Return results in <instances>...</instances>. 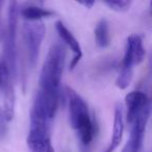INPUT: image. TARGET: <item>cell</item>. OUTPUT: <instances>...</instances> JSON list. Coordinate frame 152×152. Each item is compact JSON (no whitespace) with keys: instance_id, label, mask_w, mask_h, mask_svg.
Returning <instances> with one entry per match:
<instances>
[{"instance_id":"52a82bcc","label":"cell","mask_w":152,"mask_h":152,"mask_svg":"<svg viewBox=\"0 0 152 152\" xmlns=\"http://www.w3.org/2000/svg\"><path fill=\"white\" fill-rule=\"evenodd\" d=\"M150 110H146L132 124L130 125V133L129 139L127 140L124 148L121 152H140L143 145L144 135H145L146 126H147L148 119L150 116Z\"/></svg>"},{"instance_id":"30bf717a","label":"cell","mask_w":152,"mask_h":152,"mask_svg":"<svg viewBox=\"0 0 152 152\" xmlns=\"http://www.w3.org/2000/svg\"><path fill=\"white\" fill-rule=\"evenodd\" d=\"M55 29H56L59 38L63 40L65 44L68 45L70 50L73 52V58L70 63V70H73L83 57V49L80 47V44L61 21L55 22Z\"/></svg>"},{"instance_id":"9c48e42d","label":"cell","mask_w":152,"mask_h":152,"mask_svg":"<svg viewBox=\"0 0 152 152\" xmlns=\"http://www.w3.org/2000/svg\"><path fill=\"white\" fill-rule=\"evenodd\" d=\"M126 119L129 124H132L146 110L151 107L147 95L142 91H132L125 97Z\"/></svg>"},{"instance_id":"5b68a950","label":"cell","mask_w":152,"mask_h":152,"mask_svg":"<svg viewBox=\"0 0 152 152\" xmlns=\"http://www.w3.org/2000/svg\"><path fill=\"white\" fill-rule=\"evenodd\" d=\"M30 126L26 143L31 152H54L50 139L51 124L30 118Z\"/></svg>"},{"instance_id":"ba28073f","label":"cell","mask_w":152,"mask_h":152,"mask_svg":"<svg viewBox=\"0 0 152 152\" xmlns=\"http://www.w3.org/2000/svg\"><path fill=\"white\" fill-rule=\"evenodd\" d=\"M145 47L143 45V39L139 34H131L127 38L125 53L121 67L133 69L135 65H139L145 58Z\"/></svg>"},{"instance_id":"9a60e30c","label":"cell","mask_w":152,"mask_h":152,"mask_svg":"<svg viewBox=\"0 0 152 152\" xmlns=\"http://www.w3.org/2000/svg\"><path fill=\"white\" fill-rule=\"evenodd\" d=\"M103 3L117 12H125L131 5V1L128 0H108V1H104Z\"/></svg>"},{"instance_id":"5bb4252c","label":"cell","mask_w":152,"mask_h":152,"mask_svg":"<svg viewBox=\"0 0 152 152\" xmlns=\"http://www.w3.org/2000/svg\"><path fill=\"white\" fill-rule=\"evenodd\" d=\"M133 76V69L130 68H120V73L118 75V78L116 80V86L120 90H125L129 87Z\"/></svg>"},{"instance_id":"7a4b0ae2","label":"cell","mask_w":152,"mask_h":152,"mask_svg":"<svg viewBox=\"0 0 152 152\" xmlns=\"http://www.w3.org/2000/svg\"><path fill=\"white\" fill-rule=\"evenodd\" d=\"M66 50L61 43H54L48 50L39 77L41 91L59 94L61 77L65 68Z\"/></svg>"},{"instance_id":"e0dca14e","label":"cell","mask_w":152,"mask_h":152,"mask_svg":"<svg viewBox=\"0 0 152 152\" xmlns=\"http://www.w3.org/2000/svg\"><path fill=\"white\" fill-rule=\"evenodd\" d=\"M79 4L86 7L87 9H92V7L95 4V1H83V2H79Z\"/></svg>"},{"instance_id":"4fadbf2b","label":"cell","mask_w":152,"mask_h":152,"mask_svg":"<svg viewBox=\"0 0 152 152\" xmlns=\"http://www.w3.org/2000/svg\"><path fill=\"white\" fill-rule=\"evenodd\" d=\"M95 42L99 48H106L110 44V34L108 22L105 19H101L98 21L95 27Z\"/></svg>"},{"instance_id":"8fae6325","label":"cell","mask_w":152,"mask_h":152,"mask_svg":"<svg viewBox=\"0 0 152 152\" xmlns=\"http://www.w3.org/2000/svg\"><path fill=\"white\" fill-rule=\"evenodd\" d=\"M123 132H124V110L122 104L118 103L115 106L110 143L105 152H114L119 147L123 139Z\"/></svg>"},{"instance_id":"3957f363","label":"cell","mask_w":152,"mask_h":152,"mask_svg":"<svg viewBox=\"0 0 152 152\" xmlns=\"http://www.w3.org/2000/svg\"><path fill=\"white\" fill-rule=\"evenodd\" d=\"M9 17H7V28L4 34L3 43V55L7 68L9 69L13 79L17 76V24L18 16L20 15L17 1H11L9 4Z\"/></svg>"},{"instance_id":"6da1fadb","label":"cell","mask_w":152,"mask_h":152,"mask_svg":"<svg viewBox=\"0 0 152 152\" xmlns=\"http://www.w3.org/2000/svg\"><path fill=\"white\" fill-rule=\"evenodd\" d=\"M66 94L68 98L71 127L77 132L81 145L88 147L91 145L95 135L97 134V124L92 119L87 102L77 92L70 87H67Z\"/></svg>"},{"instance_id":"8992f818","label":"cell","mask_w":152,"mask_h":152,"mask_svg":"<svg viewBox=\"0 0 152 152\" xmlns=\"http://www.w3.org/2000/svg\"><path fill=\"white\" fill-rule=\"evenodd\" d=\"M13 77L4 63H0V90L3 95V110L7 120L12 121L15 110V92L13 88Z\"/></svg>"},{"instance_id":"ac0fdd59","label":"cell","mask_w":152,"mask_h":152,"mask_svg":"<svg viewBox=\"0 0 152 152\" xmlns=\"http://www.w3.org/2000/svg\"><path fill=\"white\" fill-rule=\"evenodd\" d=\"M150 7H151V13H152V1L150 2Z\"/></svg>"},{"instance_id":"2e32d148","label":"cell","mask_w":152,"mask_h":152,"mask_svg":"<svg viewBox=\"0 0 152 152\" xmlns=\"http://www.w3.org/2000/svg\"><path fill=\"white\" fill-rule=\"evenodd\" d=\"M7 123H9V121L7 120L3 107H0V141L7 135Z\"/></svg>"},{"instance_id":"277c9868","label":"cell","mask_w":152,"mask_h":152,"mask_svg":"<svg viewBox=\"0 0 152 152\" xmlns=\"http://www.w3.org/2000/svg\"><path fill=\"white\" fill-rule=\"evenodd\" d=\"M22 34H23L24 43L27 50L28 61H29V65L34 68L38 64L41 45L46 34V27L42 21H26L23 24Z\"/></svg>"},{"instance_id":"7c38bea8","label":"cell","mask_w":152,"mask_h":152,"mask_svg":"<svg viewBox=\"0 0 152 152\" xmlns=\"http://www.w3.org/2000/svg\"><path fill=\"white\" fill-rule=\"evenodd\" d=\"M20 15L26 20L30 22H38L45 18H49L54 15L52 11L43 9V7H37V5H27L24 7L20 11Z\"/></svg>"}]
</instances>
